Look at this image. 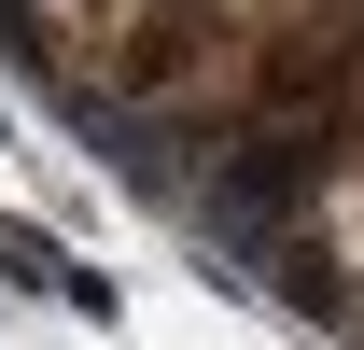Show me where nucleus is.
Returning <instances> with one entry per match:
<instances>
[{"label":"nucleus","instance_id":"2","mask_svg":"<svg viewBox=\"0 0 364 350\" xmlns=\"http://www.w3.org/2000/svg\"><path fill=\"white\" fill-rule=\"evenodd\" d=\"M225 112H238L252 140H309L322 169H336V154H364V0L309 14V28H267Z\"/></svg>","mask_w":364,"mask_h":350},{"label":"nucleus","instance_id":"1","mask_svg":"<svg viewBox=\"0 0 364 350\" xmlns=\"http://www.w3.org/2000/svg\"><path fill=\"white\" fill-rule=\"evenodd\" d=\"M14 14H28V43L85 98H127V112L238 98V70H252V43H238L210 0H14Z\"/></svg>","mask_w":364,"mask_h":350},{"label":"nucleus","instance_id":"3","mask_svg":"<svg viewBox=\"0 0 364 350\" xmlns=\"http://www.w3.org/2000/svg\"><path fill=\"white\" fill-rule=\"evenodd\" d=\"M322 253L364 280V154H336V182H322Z\"/></svg>","mask_w":364,"mask_h":350}]
</instances>
